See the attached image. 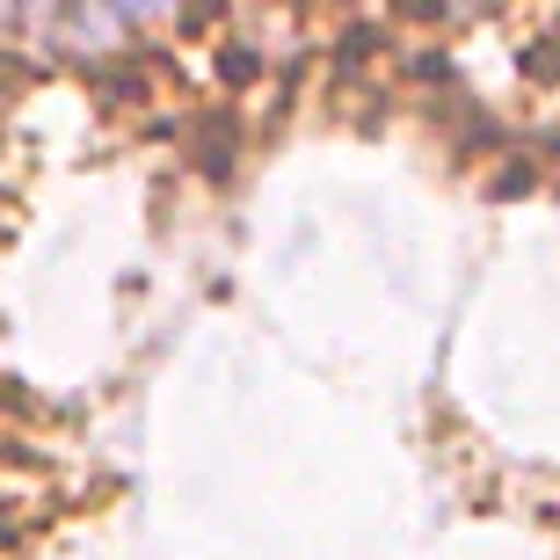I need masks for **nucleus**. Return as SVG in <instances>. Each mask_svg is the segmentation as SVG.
<instances>
[{
    "instance_id": "obj_1",
    "label": "nucleus",
    "mask_w": 560,
    "mask_h": 560,
    "mask_svg": "<svg viewBox=\"0 0 560 560\" xmlns=\"http://www.w3.org/2000/svg\"><path fill=\"white\" fill-rule=\"evenodd\" d=\"M109 15H125V22H153V15H175L183 0H103Z\"/></svg>"
}]
</instances>
